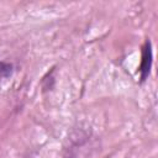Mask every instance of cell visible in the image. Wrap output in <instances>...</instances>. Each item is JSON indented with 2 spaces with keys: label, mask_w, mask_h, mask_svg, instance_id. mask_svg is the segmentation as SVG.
<instances>
[{
  "label": "cell",
  "mask_w": 158,
  "mask_h": 158,
  "mask_svg": "<svg viewBox=\"0 0 158 158\" xmlns=\"http://www.w3.org/2000/svg\"><path fill=\"white\" fill-rule=\"evenodd\" d=\"M149 67H151V47H149V43H147L146 48L143 51V62H142V65H141L142 80H144L146 75L149 73Z\"/></svg>",
  "instance_id": "cell-1"
}]
</instances>
